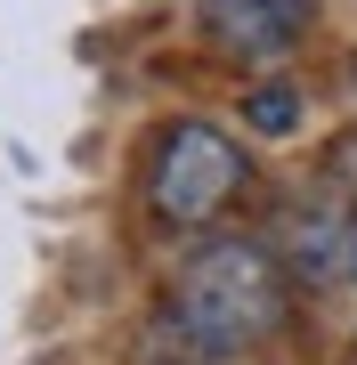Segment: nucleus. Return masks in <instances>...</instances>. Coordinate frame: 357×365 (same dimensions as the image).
<instances>
[{
    "instance_id": "f257e3e1",
    "label": "nucleus",
    "mask_w": 357,
    "mask_h": 365,
    "mask_svg": "<svg viewBox=\"0 0 357 365\" xmlns=\"http://www.w3.org/2000/svg\"><path fill=\"white\" fill-rule=\"evenodd\" d=\"M276 325H284V260L268 244L219 235V244H203L195 260L179 268V284H171V341L187 357H203V365L244 357Z\"/></svg>"
},
{
    "instance_id": "f03ea898",
    "label": "nucleus",
    "mask_w": 357,
    "mask_h": 365,
    "mask_svg": "<svg viewBox=\"0 0 357 365\" xmlns=\"http://www.w3.org/2000/svg\"><path fill=\"white\" fill-rule=\"evenodd\" d=\"M244 170H252L244 146L219 122H171L155 138V163H146V203L162 227H212L244 195Z\"/></svg>"
},
{
    "instance_id": "7ed1b4c3",
    "label": "nucleus",
    "mask_w": 357,
    "mask_h": 365,
    "mask_svg": "<svg viewBox=\"0 0 357 365\" xmlns=\"http://www.w3.org/2000/svg\"><path fill=\"white\" fill-rule=\"evenodd\" d=\"M203 25L244 66H284L309 33V0H203Z\"/></svg>"
},
{
    "instance_id": "20e7f679",
    "label": "nucleus",
    "mask_w": 357,
    "mask_h": 365,
    "mask_svg": "<svg viewBox=\"0 0 357 365\" xmlns=\"http://www.w3.org/2000/svg\"><path fill=\"white\" fill-rule=\"evenodd\" d=\"M284 252L301 260V276L341 284V276H357V220L349 211H301L292 235H284Z\"/></svg>"
},
{
    "instance_id": "39448f33",
    "label": "nucleus",
    "mask_w": 357,
    "mask_h": 365,
    "mask_svg": "<svg viewBox=\"0 0 357 365\" xmlns=\"http://www.w3.org/2000/svg\"><path fill=\"white\" fill-rule=\"evenodd\" d=\"M244 106H252V130H292L301 122V90H284V81H260Z\"/></svg>"
}]
</instances>
